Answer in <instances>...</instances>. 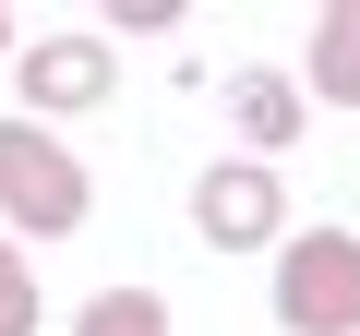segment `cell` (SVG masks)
<instances>
[{
	"instance_id": "obj_1",
	"label": "cell",
	"mask_w": 360,
	"mask_h": 336,
	"mask_svg": "<svg viewBox=\"0 0 360 336\" xmlns=\"http://www.w3.org/2000/svg\"><path fill=\"white\" fill-rule=\"evenodd\" d=\"M84 205H96L84 156H72L49 120H0V217H13L25 240H72Z\"/></svg>"
},
{
	"instance_id": "obj_2",
	"label": "cell",
	"mask_w": 360,
	"mask_h": 336,
	"mask_svg": "<svg viewBox=\"0 0 360 336\" xmlns=\"http://www.w3.org/2000/svg\"><path fill=\"white\" fill-rule=\"evenodd\" d=\"M276 324L288 336H360V228L276 240Z\"/></svg>"
},
{
	"instance_id": "obj_3",
	"label": "cell",
	"mask_w": 360,
	"mask_h": 336,
	"mask_svg": "<svg viewBox=\"0 0 360 336\" xmlns=\"http://www.w3.org/2000/svg\"><path fill=\"white\" fill-rule=\"evenodd\" d=\"M193 228H205L217 252H276V240H288V193H276V168H264V156L205 168V181H193Z\"/></svg>"
},
{
	"instance_id": "obj_4",
	"label": "cell",
	"mask_w": 360,
	"mask_h": 336,
	"mask_svg": "<svg viewBox=\"0 0 360 336\" xmlns=\"http://www.w3.org/2000/svg\"><path fill=\"white\" fill-rule=\"evenodd\" d=\"M108 84H120V49L108 37H37L25 49V108H49V120L108 108Z\"/></svg>"
},
{
	"instance_id": "obj_5",
	"label": "cell",
	"mask_w": 360,
	"mask_h": 336,
	"mask_svg": "<svg viewBox=\"0 0 360 336\" xmlns=\"http://www.w3.org/2000/svg\"><path fill=\"white\" fill-rule=\"evenodd\" d=\"M229 120H240V144H252V156H276V144H300V120H312V108H300V84H288V72H264V60H252V72H229Z\"/></svg>"
},
{
	"instance_id": "obj_6",
	"label": "cell",
	"mask_w": 360,
	"mask_h": 336,
	"mask_svg": "<svg viewBox=\"0 0 360 336\" xmlns=\"http://www.w3.org/2000/svg\"><path fill=\"white\" fill-rule=\"evenodd\" d=\"M324 108H360V0H324V25H312V72H300Z\"/></svg>"
},
{
	"instance_id": "obj_7",
	"label": "cell",
	"mask_w": 360,
	"mask_h": 336,
	"mask_svg": "<svg viewBox=\"0 0 360 336\" xmlns=\"http://www.w3.org/2000/svg\"><path fill=\"white\" fill-rule=\"evenodd\" d=\"M72 336H168V300H156V288H96V300L72 312Z\"/></svg>"
},
{
	"instance_id": "obj_8",
	"label": "cell",
	"mask_w": 360,
	"mask_h": 336,
	"mask_svg": "<svg viewBox=\"0 0 360 336\" xmlns=\"http://www.w3.org/2000/svg\"><path fill=\"white\" fill-rule=\"evenodd\" d=\"M37 312H49V300H37V276H25V252L0 240V336H37Z\"/></svg>"
},
{
	"instance_id": "obj_9",
	"label": "cell",
	"mask_w": 360,
	"mask_h": 336,
	"mask_svg": "<svg viewBox=\"0 0 360 336\" xmlns=\"http://www.w3.org/2000/svg\"><path fill=\"white\" fill-rule=\"evenodd\" d=\"M180 13H193V0H108V25H120V37H168Z\"/></svg>"
},
{
	"instance_id": "obj_10",
	"label": "cell",
	"mask_w": 360,
	"mask_h": 336,
	"mask_svg": "<svg viewBox=\"0 0 360 336\" xmlns=\"http://www.w3.org/2000/svg\"><path fill=\"white\" fill-rule=\"evenodd\" d=\"M0 49H13V13H0Z\"/></svg>"
}]
</instances>
